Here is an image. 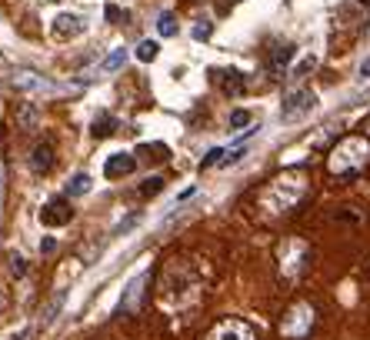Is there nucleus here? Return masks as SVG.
<instances>
[{"instance_id": "nucleus-31", "label": "nucleus", "mask_w": 370, "mask_h": 340, "mask_svg": "<svg viewBox=\"0 0 370 340\" xmlns=\"http://www.w3.org/2000/svg\"><path fill=\"white\" fill-rule=\"evenodd\" d=\"M10 267H14V274H24V257H21V254H14V257H10Z\"/></svg>"}, {"instance_id": "nucleus-26", "label": "nucleus", "mask_w": 370, "mask_h": 340, "mask_svg": "<svg viewBox=\"0 0 370 340\" xmlns=\"http://www.w3.org/2000/svg\"><path fill=\"white\" fill-rule=\"evenodd\" d=\"M210 34H214V24H210V21H200V24L194 27V40H207Z\"/></svg>"}, {"instance_id": "nucleus-15", "label": "nucleus", "mask_w": 370, "mask_h": 340, "mask_svg": "<svg viewBox=\"0 0 370 340\" xmlns=\"http://www.w3.org/2000/svg\"><path fill=\"white\" fill-rule=\"evenodd\" d=\"M117 131V117H114V114H97V117H94V127H90V133H94V137H110V133Z\"/></svg>"}, {"instance_id": "nucleus-1", "label": "nucleus", "mask_w": 370, "mask_h": 340, "mask_svg": "<svg viewBox=\"0 0 370 340\" xmlns=\"http://www.w3.org/2000/svg\"><path fill=\"white\" fill-rule=\"evenodd\" d=\"M304 194H307V177H304L300 170H291V174L273 177V181L264 187V194H260V207L267 210L271 217H280V213L294 210L297 204L304 200Z\"/></svg>"}, {"instance_id": "nucleus-4", "label": "nucleus", "mask_w": 370, "mask_h": 340, "mask_svg": "<svg viewBox=\"0 0 370 340\" xmlns=\"http://www.w3.org/2000/svg\"><path fill=\"white\" fill-rule=\"evenodd\" d=\"M310 327H314V307L310 304H294L287 314H284V320H280V334L291 340H300L310 334Z\"/></svg>"}, {"instance_id": "nucleus-17", "label": "nucleus", "mask_w": 370, "mask_h": 340, "mask_svg": "<svg viewBox=\"0 0 370 340\" xmlns=\"http://www.w3.org/2000/svg\"><path fill=\"white\" fill-rule=\"evenodd\" d=\"M90 187H94V181L87 174H77L74 181L67 183V197H84V194H90Z\"/></svg>"}, {"instance_id": "nucleus-16", "label": "nucleus", "mask_w": 370, "mask_h": 340, "mask_svg": "<svg viewBox=\"0 0 370 340\" xmlns=\"http://www.w3.org/2000/svg\"><path fill=\"white\" fill-rule=\"evenodd\" d=\"M37 124H40V117H37V107L27 101V104L17 110V127H24V131H37Z\"/></svg>"}, {"instance_id": "nucleus-2", "label": "nucleus", "mask_w": 370, "mask_h": 340, "mask_svg": "<svg viewBox=\"0 0 370 340\" xmlns=\"http://www.w3.org/2000/svg\"><path fill=\"white\" fill-rule=\"evenodd\" d=\"M367 160H370L367 140H364V137H344V140L330 151L327 167H330V174H337V177H350V174H357Z\"/></svg>"}, {"instance_id": "nucleus-18", "label": "nucleus", "mask_w": 370, "mask_h": 340, "mask_svg": "<svg viewBox=\"0 0 370 340\" xmlns=\"http://www.w3.org/2000/svg\"><path fill=\"white\" fill-rule=\"evenodd\" d=\"M157 53H160V44L157 40H140L137 44V60H144V64L157 60Z\"/></svg>"}, {"instance_id": "nucleus-33", "label": "nucleus", "mask_w": 370, "mask_h": 340, "mask_svg": "<svg viewBox=\"0 0 370 340\" xmlns=\"http://www.w3.org/2000/svg\"><path fill=\"white\" fill-rule=\"evenodd\" d=\"M360 77H370V57L364 60V64H360Z\"/></svg>"}, {"instance_id": "nucleus-24", "label": "nucleus", "mask_w": 370, "mask_h": 340, "mask_svg": "<svg viewBox=\"0 0 370 340\" xmlns=\"http://www.w3.org/2000/svg\"><path fill=\"white\" fill-rule=\"evenodd\" d=\"M244 124H250V110H234V114H230V127L241 131Z\"/></svg>"}, {"instance_id": "nucleus-21", "label": "nucleus", "mask_w": 370, "mask_h": 340, "mask_svg": "<svg viewBox=\"0 0 370 340\" xmlns=\"http://www.w3.org/2000/svg\"><path fill=\"white\" fill-rule=\"evenodd\" d=\"M123 60H127V51H123V47H117V51H114L110 57H107V60H103V64H100V70H107V74H110V70H121Z\"/></svg>"}, {"instance_id": "nucleus-9", "label": "nucleus", "mask_w": 370, "mask_h": 340, "mask_svg": "<svg viewBox=\"0 0 370 340\" xmlns=\"http://www.w3.org/2000/svg\"><path fill=\"white\" fill-rule=\"evenodd\" d=\"M134 167H137V157L134 154H110L107 157V164H103V177L107 181H121V177H127V174H134Z\"/></svg>"}, {"instance_id": "nucleus-5", "label": "nucleus", "mask_w": 370, "mask_h": 340, "mask_svg": "<svg viewBox=\"0 0 370 340\" xmlns=\"http://www.w3.org/2000/svg\"><path fill=\"white\" fill-rule=\"evenodd\" d=\"M314 104H317V94H314L310 87L291 90L287 101H284V107H280V117H284V120H297V117H304L307 110H314Z\"/></svg>"}, {"instance_id": "nucleus-10", "label": "nucleus", "mask_w": 370, "mask_h": 340, "mask_svg": "<svg viewBox=\"0 0 370 340\" xmlns=\"http://www.w3.org/2000/svg\"><path fill=\"white\" fill-rule=\"evenodd\" d=\"M84 30H87V24H84V17H80V14H60V17L53 21V37H57V40L80 37Z\"/></svg>"}, {"instance_id": "nucleus-14", "label": "nucleus", "mask_w": 370, "mask_h": 340, "mask_svg": "<svg viewBox=\"0 0 370 340\" xmlns=\"http://www.w3.org/2000/svg\"><path fill=\"white\" fill-rule=\"evenodd\" d=\"M50 164H53V147L50 144H37L34 154H30V167L40 174V170H50Z\"/></svg>"}, {"instance_id": "nucleus-20", "label": "nucleus", "mask_w": 370, "mask_h": 340, "mask_svg": "<svg viewBox=\"0 0 370 340\" xmlns=\"http://www.w3.org/2000/svg\"><path fill=\"white\" fill-rule=\"evenodd\" d=\"M157 34H160V37H173V34H177V17H173V14H160V17H157Z\"/></svg>"}, {"instance_id": "nucleus-34", "label": "nucleus", "mask_w": 370, "mask_h": 340, "mask_svg": "<svg viewBox=\"0 0 370 340\" xmlns=\"http://www.w3.org/2000/svg\"><path fill=\"white\" fill-rule=\"evenodd\" d=\"M3 304H7V293H3V290H0V311H3Z\"/></svg>"}, {"instance_id": "nucleus-7", "label": "nucleus", "mask_w": 370, "mask_h": 340, "mask_svg": "<svg viewBox=\"0 0 370 340\" xmlns=\"http://www.w3.org/2000/svg\"><path fill=\"white\" fill-rule=\"evenodd\" d=\"M74 220V207H71V197H53L40 207V224L44 227H64Z\"/></svg>"}, {"instance_id": "nucleus-8", "label": "nucleus", "mask_w": 370, "mask_h": 340, "mask_svg": "<svg viewBox=\"0 0 370 340\" xmlns=\"http://www.w3.org/2000/svg\"><path fill=\"white\" fill-rule=\"evenodd\" d=\"M14 87L17 90H24V94H57L60 87L57 83H50V80H44L40 74H30V70H24V74H14Z\"/></svg>"}, {"instance_id": "nucleus-6", "label": "nucleus", "mask_w": 370, "mask_h": 340, "mask_svg": "<svg viewBox=\"0 0 370 340\" xmlns=\"http://www.w3.org/2000/svg\"><path fill=\"white\" fill-rule=\"evenodd\" d=\"M207 340H257V334H254L250 324L237 320V317H227V320H221V324L210 327Z\"/></svg>"}, {"instance_id": "nucleus-3", "label": "nucleus", "mask_w": 370, "mask_h": 340, "mask_svg": "<svg viewBox=\"0 0 370 340\" xmlns=\"http://www.w3.org/2000/svg\"><path fill=\"white\" fill-rule=\"evenodd\" d=\"M307 244L304 240H284L280 244V250H277V257H280V277H287V280H297L300 274H304V263H307Z\"/></svg>"}, {"instance_id": "nucleus-11", "label": "nucleus", "mask_w": 370, "mask_h": 340, "mask_svg": "<svg viewBox=\"0 0 370 340\" xmlns=\"http://www.w3.org/2000/svg\"><path fill=\"white\" fill-rule=\"evenodd\" d=\"M144 280H147V277H144V274H137V277L127 284V297L121 300V307L127 311V314H134V311H137V304H140V293H144Z\"/></svg>"}, {"instance_id": "nucleus-23", "label": "nucleus", "mask_w": 370, "mask_h": 340, "mask_svg": "<svg viewBox=\"0 0 370 340\" xmlns=\"http://www.w3.org/2000/svg\"><path fill=\"white\" fill-rule=\"evenodd\" d=\"M160 187H164V177H147V183H140V194L144 197H153Z\"/></svg>"}, {"instance_id": "nucleus-12", "label": "nucleus", "mask_w": 370, "mask_h": 340, "mask_svg": "<svg viewBox=\"0 0 370 340\" xmlns=\"http://www.w3.org/2000/svg\"><path fill=\"white\" fill-rule=\"evenodd\" d=\"M217 77H221V90L227 97H237L244 90V74L241 70H217Z\"/></svg>"}, {"instance_id": "nucleus-22", "label": "nucleus", "mask_w": 370, "mask_h": 340, "mask_svg": "<svg viewBox=\"0 0 370 340\" xmlns=\"http://www.w3.org/2000/svg\"><path fill=\"white\" fill-rule=\"evenodd\" d=\"M137 154H144V157H157V160H164V157H167V144H140V147H137Z\"/></svg>"}, {"instance_id": "nucleus-35", "label": "nucleus", "mask_w": 370, "mask_h": 340, "mask_svg": "<svg viewBox=\"0 0 370 340\" xmlns=\"http://www.w3.org/2000/svg\"><path fill=\"white\" fill-rule=\"evenodd\" d=\"M360 3H367V7H370V0H360Z\"/></svg>"}, {"instance_id": "nucleus-29", "label": "nucleus", "mask_w": 370, "mask_h": 340, "mask_svg": "<svg viewBox=\"0 0 370 340\" xmlns=\"http://www.w3.org/2000/svg\"><path fill=\"white\" fill-rule=\"evenodd\" d=\"M121 17H123V10H121V7H114V3H110V7H107V21H114V24H117Z\"/></svg>"}, {"instance_id": "nucleus-25", "label": "nucleus", "mask_w": 370, "mask_h": 340, "mask_svg": "<svg viewBox=\"0 0 370 340\" xmlns=\"http://www.w3.org/2000/svg\"><path fill=\"white\" fill-rule=\"evenodd\" d=\"M223 154H227V151H221V147H214V151H210L207 157L200 160V167L207 170V167H214V164H223Z\"/></svg>"}, {"instance_id": "nucleus-28", "label": "nucleus", "mask_w": 370, "mask_h": 340, "mask_svg": "<svg viewBox=\"0 0 370 340\" xmlns=\"http://www.w3.org/2000/svg\"><path fill=\"white\" fill-rule=\"evenodd\" d=\"M60 304H64V297H53V304L47 307V317H44V324H50V320L57 317V311H60Z\"/></svg>"}, {"instance_id": "nucleus-27", "label": "nucleus", "mask_w": 370, "mask_h": 340, "mask_svg": "<svg viewBox=\"0 0 370 340\" xmlns=\"http://www.w3.org/2000/svg\"><path fill=\"white\" fill-rule=\"evenodd\" d=\"M244 154H247L244 147H234V151H230V154H223V167H227V164H237V160L244 157Z\"/></svg>"}, {"instance_id": "nucleus-13", "label": "nucleus", "mask_w": 370, "mask_h": 340, "mask_svg": "<svg viewBox=\"0 0 370 340\" xmlns=\"http://www.w3.org/2000/svg\"><path fill=\"white\" fill-rule=\"evenodd\" d=\"M297 53V47L294 44H280L277 51H273V57H271V70H273V77H280L284 74V67L291 64V57Z\"/></svg>"}, {"instance_id": "nucleus-19", "label": "nucleus", "mask_w": 370, "mask_h": 340, "mask_svg": "<svg viewBox=\"0 0 370 340\" xmlns=\"http://www.w3.org/2000/svg\"><path fill=\"white\" fill-rule=\"evenodd\" d=\"M314 67H317V57H314V53H307V57H304V60L297 64L294 70H291V77H294V80H304L307 74H310V70H314Z\"/></svg>"}, {"instance_id": "nucleus-30", "label": "nucleus", "mask_w": 370, "mask_h": 340, "mask_svg": "<svg viewBox=\"0 0 370 340\" xmlns=\"http://www.w3.org/2000/svg\"><path fill=\"white\" fill-rule=\"evenodd\" d=\"M137 220H140V217H137V213H134V217H127V220H123L121 227H117V234H123V231H130V227H134V224H137Z\"/></svg>"}, {"instance_id": "nucleus-32", "label": "nucleus", "mask_w": 370, "mask_h": 340, "mask_svg": "<svg viewBox=\"0 0 370 340\" xmlns=\"http://www.w3.org/2000/svg\"><path fill=\"white\" fill-rule=\"evenodd\" d=\"M40 250H44V254H53V250H57V244H53V240H40Z\"/></svg>"}]
</instances>
